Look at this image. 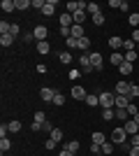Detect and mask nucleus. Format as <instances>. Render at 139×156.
<instances>
[{"instance_id": "3", "label": "nucleus", "mask_w": 139, "mask_h": 156, "mask_svg": "<svg viewBox=\"0 0 139 156\" xmlns=\"http://www.w3.org/2000/svg\"><path fill=\"white\" fill-rule=\"evenodd\" d=\"M123 128H125V133H127L130 137H132V135H137V133H139V124L134 121V119H127L125 124H123Z\"/></svg>"}, {"instance_id": "26", "label": "nucleus", "mask_w": 139, "mask_h": 156, "mask_svg": "<svg viewBox=\"0 0 139 156\" xmlns=\"http://www.w3.org/2000/svg\"><path fill=\"white\" fill-rule=\"evenodd\" d=\"M116 119H121V121L125 124L127 119H130V114H127V110H121V107H116Z\"/></svg>"}, {"instance_id": "56", "label": "nucleus", "mask_w": 139, "mask_h": 156, "mask_svg": "<svg viewBox=\"0 0 139 156\" xmlns=\"http://www.w3.org/2000/svg\"><path fill=\"white\" fill-rule=\"evenodd\" d=\"M58 156H74V154H72V151H67L65 147H63V149H60V154H58Z\"/></svg>"}, {"instance_id": "48", "label": "nucleus", "mask_w": 139, "mask_h": 156, "mask_svg": "<svg viewBox=\"0 0 139 156\" xmlns=\"http://www.w3.org/2000/svg\"><path fill=\"white\" fill-rule=\"evenodd\" d=\"M23 42H35V33H23Z\"/></svg>"}, {"instance_id": "31", "label": "nucleus", "mask_w": 139, "mask_h": 156, "mask_svg": "<svg viewBox=\"0 0 139 156\" xmlns=\"http://www.w3.org/2000/svg\"><path fill=\"white\" fill-rule=\"evenodd\" d=\"M116 117V110H102V121H111Z\"/></svg>"}, {"instance_id": "23", "label": "nucleus", "mask_w": 139, "mask_h": 156, "mask_svg": "<svg viewBox=\"0 0 139 156\" xmlns=\"http://www.w3.org/2000/svg\"><path fill=\"white\" fill-rule=\"evenodd\" d=\"M12 149V142H9V137H0V151L5 154V151Z\"/></svg>"}, {"instance_id": "37", "label": "nucleus", "mask_w": 139, "mask_h": 156, "mask_svg": "<svg viewBox=\"0 0 139 156\" xmlns=\"http://www.w3.org/2000/svg\"><path fill=\"white\" fill-rule=\"evenodd\" d=\"M12 28V23H7V21H0V35H7Z\"/></svg>"}, {"instance_id": "15", "label": "nucleus", "mask_w": 139, "mask_h": 156, "mask_svg": "<svg viewBox=\"0 0 139 156\" xmlns=\"http://www.w3.org/2000/svg\"><path fill=\"white\" fill-rule=\"evenodd\" d=\"M130 103H132V100H130V96H116V107H121V110H125Z\"/></svg>"}, {"instance_id": "5", "label": "nucleus", "mask_w": 139, "mask_h": 156, "mask_svg": "<svg viewBox=\"0 0 139 156\" xmlns=\"http://www.w3.org/2000/svg\"><path fill=\"white\" fill-rule=\"evenodd\" d=\"M130 89H132L130 82H118L116 84V96H130Z\"/></svg>"}, {"instance_id": "46", "label": "nucleus", "mask_w": 139, "mask_h": 156, "mask_svg": "<svg viewBox=\"0 0 139 156\" xmlns=\"http://www.w3.org/2000/svg\"><path fill=\"white\" fill-rule=\"evenodd\" d=\"M19 33H21V26H19V23H12V28H9V35H12V37H16Z\"/></svg>"}, {"instance_id": "9", "label": "nucleus", "mask_w": 139, "mask_h": 156, "mask_svg": "<svg viewBox=\"0 0 139 156\" xmlns=\"http://www.w3.org/2000/svg\"><path fill=\"white\" fill-rule=\"evenodd\" d=\"M53 96H56L53 89H42V91H40V98L44 100V103H53Z\"/></svg>"}, {"instance_id": "35", "label": "nucleus", "mask_w": 139, "mask_h": 156, "mask_svg": "<svg viewBox=\"0 0 139 156\" xmlns=\"http://www.w3.org/2000/svg\"><path fill=\"white\" fill-rule=\"evenodd\" d=\"M125 110H127V114H130V119H132V117H137V114H139V107H137L134 103H130V105L125 107Z\"/></svg>"}, {"instance_id": "32", "label": "nucleus", "mask_w": 139, "mask_h": 156, "mask_svg": "<svg viewBox=\"0 0 139 156\" xmlns=\"http://www.w3.org/2000/svg\"><path fill=\"white\" fill-rule=\"evenodd\" d=\"M7 128H9V133H19V130H21V121H16V119H14V121H9V124H7Z\"/></svg>"}, {"instance_id": "45", "label": "nucleus", "mask_w": 139, "mask_h": 156, "mask_svg": "<svg viewBox=\"0 0 139 156\" xmlns=\"http://www.w3.org/2000/svg\"><path fill=\"white\" fill-rule=\"evenodd\" d=\"M56 144H58V142H53L51 137H49V140L44 142V149H46V151H53V149H56Z\"/></svg>"}, {"instance_id": "29", "label": "nucleus", "mask_w": 139, "mask_h": 156, "mask_svg": "<svg viewBox=\"0 0 139 156\" xmlns=\"http://www.w3.org/2000/svg\"><path fill=\"white\" fill-rule=\"evenodd\" d=\"M139 61V51H125V63H134Z\"/></svg>"}, {"instance_id": "40", "label": "nucleus", "mask_w": 139, "mask_h": 156, "mask_svg": "<svg viewBox=\"0 0 139 156\" xmlns=\"http://www.w3.org/2000/svg\"><path fill=\"white\" fill-rule=\"evenodd\" d=\"M88 47H91V40H88V37H81L79 40V49H81V51H86Z\"/></svg>"}, {"instance_id": "25", "label": "nucleus", "mask_w": 139, "mask_h": 156, "mask_svg": "<svg viewBox=\"0 0 139 156\" xmlns=\"http://www.w3.org/2000/svg\"><path fill=\"white\" fill-rule=\"evenodd\" d=\"M0 44H2V47H12L14 44V37L9 35V33H7V35H0Z\"/></svg>"}, {"instance_id": "47", "label": "nucleus", "mask_w": 139, "mask_h": 156, "mask_svg": "<svg viewBox=\"0 0 139 156\" xmlns=\"http://www.w3.org/2000/svg\"><path fill=\"white\" fill-rule=\"evenodd\" d=\"M44 5H46V0H33V7H35V9H40V12L44 9Z\"/></svg>"}, {"instance_id": "22", "label": "nucleus", "mask_w": 139, "mask_h": 156, "mask_svg": "<svg viewBox=\"0 0 139 156\" xmlns=\"http://www.w3.org/2000/svg\"><path fill=\"white\" fill-rule=\"evenodd\" d=\"M14 2H16V9H21V12L28 9V7H33V0H14Z\"/></svg>"}, {"instance_id": "44", "label": "nucleus", "mask_w": 139, "mask_h": 156, "mask_svg": "<svg viewBox=\"0 0 139 156\" xmlns=\"http://www.w3.org/2000/svg\"><path fill=\"white\" fill-rule=\"evenodd\" d=\"M35 121H37V124H44V121H46V114H44V112H35Z\"/></svg>"}, {"instance_id": "27", "label": "nucleus", "mask_w": 139, "mask_h": 156, "mask_svg": "<svg viewBox=\"0 0 139 156\" xmlns=\"http://www.w3.org/2000/svg\"><path fill=\"white\" fill-rule=\"evenodd\" d=\"M102 154H104V156L114 154V142H111V140H107V142L102 144Z\"/></svg>"}, {"instance_id": "17", "label": "nucleus", "mask_w": 139, "mask_h": 156, "mask_svg": "<svg viewBox=\"0 0 139 156\" xmlns=\"http://www.w3.org/2000/svg\"><path fill=\"white\" fill-rule=\"evenodd\" d=\"M72 23H74V19H72V14H60V26H65V28H72Z\"/></svg>"}, {"instance_id": "59", "label": "nucleus", "mask_w": 139, "mask_h": 156, "mask_svg": "<svg viewBox=\"0 0 139 156\" xmlns=\"http://www.w3.org/2000/svg\"><path fill=\"white\" fill-rule=\"evenodd\" d=\"M137 51H139V44H137Z\"/></svg>"}, {"instance_id": "41", "label": "nucleus", "mask_w": 139, "mask_h": 156, "mask_svg": "<svg viewBox=\"0 0 139 156\" xmlns=\"http://www.w3.org/2000/svg\"><path fill=\"white\" fill-rule=\"evenodd\" d=\"M86 12L91 14V16H93V14H98V12H100V7H98V2H88V9H86Z\"/></svg>"}, {"instance_id": "34", "label": "nucleus", "mask_w": 139, "mask_h": 156, "mask_svg": "<svg viewBox=\"0 0 139 156\" xmlns=\"http://www.w3.org/2000/svg\"><path fill=\"white\" fill-rule=\"evenodd\" d=\"M65 44H67V49H79V40L77 37H67Z\"/></svg>"}, {"instance_id": "19", "label": "nucleus", "mask_w": 139, "mask_h": 156, "mask_svg": "<svg viewBox=\"0 0 139 156\" xmlns=\"http://www.w3.org/2000/svg\"><path fill=\"white\" fill-rule=\"evenodd\" d=\"M86 16H88V12H77V14H72V19H74V26H81V23L86 21Z\"/></svg>"}, {"instance_id": "2", "label": "nucleus", "mask_w": 139, "mask_h": 156, "mask_svg": "<svg viewBox=\"0 0 139 156\" xmlns=\"http://www.w3.org/2000/svg\"><path fill=\"white\" fill-rule=\"evenodd\" d=\"M114 144H123L127 140V133H125V128L121 126V128H114V133H111V137H109Z\"/></svg>"}, {"instance_id": "43", "label": "nucleus", "mask_w": 139, "mask_h": 156, "mask_svg": "<svg viewBox=\"0 0 139 156\" xmlns=\"http://www.w3.org/2000/svg\"><path fill=\"white\" fill-rule=\"evenodd\" d=\"M127 21H130V26H139V14L137 12H134V14H130V16H127Z\"/></svg>"}, {"instance_id": "33", "label": "nucleus", "mask_w": 139, "mask_h": 156, "mask_svg": "<svg viewBox=\"0 0 139 156\" xmlns=\"http://www.w3.org/2000/svg\"><path fill=\"white\" fill-rule=\"evenodd\" d=\"M91 19H93V23H95V26H102V23H104V14L98 12V14H93Z\"/></svg>"}, {"instance_id": "21", "label": "nucleus", "mask_w": 139, "mask_h": 156, "mask_svg": "<svg viewBox=\"0 0 139 156\" xmlns=\"http://www.w3.org/2000/svg\"><path fill=\"white\" fill-rule=\"evenodd\" d=\"M72 37H77V40L86 37V33H84V26H72Z\"/></svg>"}, {"instance_id": "39", "label": "nucleus", "mask_w": 139, "mask_h": 156, "mask_svg": "<svg viewBox=\"0 0 139 156\" xmlns=\"http://www.w3.org/2000/svg\"><path fill=\"white\" fill-rule=\"evenodd\" d=\"M63 103H65V96L56 91V96H53V105H58V107H60V105H63Z\"/></svg>"}, {"instance_id": "8", "label": "nucleus", "mask_w": 139, "mask_h": 156, "mask_svg": "<svg viewBox=\"0 0 139 156\" xmlns=\"http://www.w3.org/2000/svg\"><path fill=\"white\" fill-rule=\"evenodd\" d=\"M86 89L84 86H72V98H77V100H86Z\"/></svg>"}, {"instance_id": "13", "label": "nucleus", "mask_w": 139, "mask_h": 156, "mask_svg": "<svg viewBox=\"0 0 139 156\" xmlns=\"http://www.w3.org/2000/svg\"><path fill=\"white\" fill-rule=\"evenodd\" d=\"M53 12H56V0H46L42 14H44V16H53Z\"/></svg>"}, {"instance_id": "10", "label": "nucleus", "mask_w": 139, "mask_h": 156, "mask_svg": "<svg viewBox=\"0 0 139 156\" xmlns=\"http://www.w3.org/2000/svg\"><path fill=\"white\" fill-rule=\"evenodd\" d=\"M0 9H2L5 14H9V12L16 9V2H14V0H2V2H0Z\"/></svg>"}, {"instance_id": "12", "label": "nucleus", "mask_w": 139, "mask_h": 156, "mask_svg": "<svg viewBox=\"0 0 139 156\" xmlns=\"http://www.w3.org/2000/svg\"><path fill=\"white\" fill-rule=\"evenodd\" d=\"M91 137H93V142H95V144H100V147H102V144H104L107 140H109V137H107L104 133H102V130H95V133H93Z\"/></svg>"}, {"instance_id": "42", "label": "nucleus", "mask_w": 139, "mask_h": 156, "mask_svg": "<svg viewBox=\"0 0 139 156\" xmlns=\"http://www.w3.org/2000/svg\"><path fill=\"white\" fill-rule=\"evenodd\" d=\"M53 128H56V126H53L51 121H49V119H46L44 124H42V130H44V133H49V135H51V130H53Z\"/></svg>"}, {"instance_id": "20", "label": "nucleus", "mask_w": 139, "mask_h": 156, "mask_svg": "<svg viewBox=\"0 0 139 156\" xmlns=\"http://www.w3.org/2000/svg\"><path fill=\"white\" fill-rule=\"evenodd\" d=\"M132 68H134L132 63H123V65L118 68V72L123 75V77H127V75H132Z\"/></svg>"}, {"instance_id": "53", "label": "nucleus", "mask_w": 139, "mask_h": 156, "mask_svg": "<svg viewBox=\"0 0 139 156\" xmlns=\"http://www.w3.org/2000/svg\"><path fill=\"white\" fill-rule=\"evenodd\" d=\"M118 5H121V0H109V7H114V9H118Z\"/></svg>"}, {"instance_id": "18", "label": "nucleus", "mask_w": 139, "mask_h": 156, "mask_svg": "<svg viewBox=\"0 0 139 156\" xmlns=\"http://www.w3.org/2000/svg\"><path fill=\"white\" fill-rule=\"evenodd\" d=\"M58 61H60V65H70V63H72V54H70V51H60Z\"/></svg>"}, {"instance_id": "54", "label": "nucleus", "mask_w": 139, "mask_h": 156, "mask_svg": "<svg viewBox=\"0 0 139 156\" xmlns=\"http://www.w3.org/2000/svg\"><path fill=\"white\" fill-rule=\"evenodd\" d=\"M37 72H40V75H44V72H46V65L40 63V65H37Z\"/></svg>"}, {"instance_id": "49", "label": "nucleus", "mask_w": 139, "mask_h": 156, "mask_svg": "<svg viewBox=\"0 0 139 156\" xmlns=\"http://www.w3.org/2000/svg\"><path fill=\"white\" fill-rule=\"evenodd\" d=\"M91 154H102V147L93 142V144H91Z\"/></svg>"}, {"instance_id": "50", "label": "nucleus", "mask_w": 139, "mask_h": 156, "mask_svg": "<svg viewBox=\"0 0 139 156\" xmlns=\"http://www.w3.org/2000/svg\"><path fill=\"white\" fill-rule=\"evenodd\" d=\"M132 42L139 44V28H132Z\"/></svg>"}, {"instance_id": "16", "label": "nucleus", "mask_w": 139, "mask_h": 156, "mask_svg": "<svg viewBox=\"0 0 139 156\" xmlns=\"http://www.w3.org/2000/svg\"><path fill=\"white\" fill-rule=\"evenodd\" d=\"M35 49H37V51L42 54V56L51 54V44H49V42H37V44H35Z\"/></svg>"}, {"instance_id": "1", "label": "nucleus", "mask_w": 139, "mask_h": 156, "mask_svg": "<svg viewBox=\"0 0 139 156\" xmlns=\"http://www.w3.org/2000/svg\"><path fill=\"white\" fill-rule=\"evenodd\" d=\"M98 98H100V107H102V110H114V107H116V93L102 91Z\"/></svg>"}, {"instance_id": "30", "label": "nucleus", "mask_w": 139, "mask_h": 156, "mask_svg": "<svg viewBox=\"0 0 139 156\" xmlns=\"http://www.w3.org/2000/svg\"><path fill=\"white\" fill-rule=\"evenodd\" d=\"M49 137H51L53 142H60V140H63V130H60V128H53V130H51V135H49Z\"/></svg>"}, {"instance_id": "4", "label": "nucleus", "mask_w": 139, "mask_h": 156, "mask_svg": "<svg viewBox=\"0 0 139 156\" xmlns=\"http://www.w3.org/2000/svg\"><path fill=\"white\" fill-rule=\"evenodd\" d=\"M35 40H37V42H46V35H49V28L46 26H35Z\"/></svg>"}, {"instance_id": "28", "label": "nucleus", "mask_w": 139, "mask_h": 156, "mask_svg": "<svg viewBox=\"0 0 139 156\" xmlns=\"http://www.w3.org/2000/svg\"><path fill=\"white\" fill-rule=\"evenodd\" d=\"M123 49H125V51H137V44L132 42V37H130V40H123Z\"/></svg>"}, {"instance_id": "52", "label": "nucleus", "mask_w": 139, "mask_h": 156, "mask_svg": "<svg viewBox=\"0 0 139 156\" xmlns=\"http://www.w3.org/2000/svg\"><path fill=\"white\" fill-rule=\"evenodd\" d=\"M127 154H130V156H139V144H134V147L127 151Z\"/></svg>"}, {"instance_id": "57", "label": "nucleus", "mask_w": 139, "mask_h": 156, "mask_svg": "<svg viewBox=\"0 0 139 156\" xmlns=\"http://www.w3.org/2000/svg\"><path fill=\"white\" fill-rule=\"evenodd\" d=\"M93 70H95L93 65H84V68H81V72H93Z\"/></svg>"}, {"instance_id": "55", "label": "nucleus", "mask_w": 139, "mask_h": 156, "mask_svg": "<svg viewBox=\"0 0 139 156\" xmlns=\"http://www.w3.org/2000/svg\"><path fill=\"white\" fill-rule=\"evenodd\" d=\"M30 128H33L35 133H37V130H42V124H37V121H33V126H30Z\"/></svg>"}, {"instance_id": "11", "label": "nucleus", "mask_w": 139, "mask_h": 156, "mask_svg": "<svg viewBox=\"0 0 139 156\" xmlns=\"http://www.w3.org/2000/svg\"><path fill=\"white\" fill-rule=\"evenodd\" d=\"M107 44L111 47L114 51H118V49H123V40H121L118 35H114V37H109V42H107Z\"/></svg>"}, {"instance_id": "6", "label": "nucleus", "mask_w": 139, "mask_h": 156, "mask_svg": "<svg viewBox=\"0 0 139 156\" xmlns=\"http://www.w3.org/2000/svg\"><path fill=\"white\" fill-rule=\"evenodd\" d=\"M91 65H93L98 72L102 70V65H104V63H102V54H100V51H93V54H91Z\"/></svg>"}, {"instance_id": "51", "label": "nucleus", "mask_w": 139, "mask_h": 156, "mask_svg": "<svg viewBox=\"0 0 139 156\" xmlns=\"http://www.w3.org/2000/svg\"><path fill=\"white\" fill-rule=\"evenodd\" d=\"M118 9H121V12H127V9H130V5H127L125 0H121V5H118Z\"/></svg>"}, {"instance_id": "36", "label": "nucleus", "mask_w": 139, "mask_h": 156, "mask_svg": "<svg viewBox=\"0 0 139 156\" xmlns=\"http://www.w3.org/2000/svg\"><path fill=\"white\" fill-rule=\"evenodd\" d=\"M79 65L84 68V65H91V54H81L79 56Z\"/></svg>"}, {"instance_id": "58", "label": "nucleus", "mask_w": 139, "mask_h": 156, "mask_svg": "<svg viewBox=\"0 0 139 156\" xmlns=\"http://www.w3.org/2000/svg\"><path fill=\"white\" fill-rule=\"evenodd\" d=\"M132 119H134V121H137V124H139V114H137V117H132Z\"/></svg>"}, {"instance_id": "7", "label": "nucleus", "mask_w": 139, "mask_h": 156, "mask_svg": "<svg viewBox=\"0 0 139 156\" xmlns=\"http://www.w3.org/2000/svg\"><path fill=\"white\" fill-rule=\"evenodd\" d=\"M109 63H114L116 68H121V65L125 63V54H121V51H114V54H111V58H109Z\"/></svg>"}, {"instance_id": "24", "label": "nucleus", "mask_w": 139, "mask_h": 156, "mask_svg": "<svg viewBox=\"0 0 139 156\" xmlns=\"http://www.w3.org/2000/svg\"><path fill=\"white\" fill-rule=\"evenodd\" d=\"M86 105H88V107H98V105H100V98L93 96V93H88V96H86Z\"/></svg>"}, {"instance_id": "38", "label": "nucleus", "mask_w": 139, "mask_h": 156, "mask_svg": "<svg viewBox=\"0 0 139 156\" xmlns=\"http://www.w3.org/2000/svg\"><path fill=\"white\" fill-rule=\"evenodd\" d=\"M139 98V84H132V89H130V100H137Z\"/></svg>"}, {"instance_id": "14", "label": "nucleus", "mask_w": 139, "mask_h": 156, "mask_svg": "<svg viewBox=\"0 0 139 156\" xmlns=\"http://www.w3.org/2000/svg\"><path fill=\"white\" fill-rule=\"evenodd\" d=\"M65 149H67V151H72V154L77 156V154H79V149H81V142H79V140H70V142L65 144Z\"/></svg>"}]
</instances>
